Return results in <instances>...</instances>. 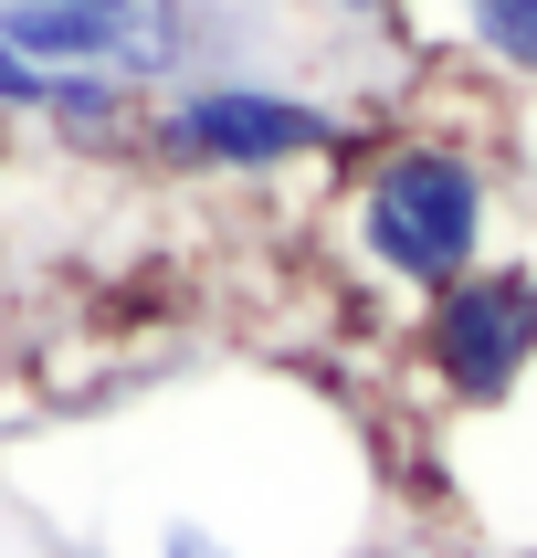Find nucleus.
I'll list each match as a JSON object with an SVG mask.
<instances>
[{
    "mask_svg": "<svg viewBox=\"0 0 537 558\" xmlns=\"http://www.w3.org/2000/svg\"><path fill=\"white\" fill-rule=\"evenodd\" d=\"M42 137H53L63 158H137V126H148V85H126V74H106V63H63V74H42Z\"/></svg>",
    "mask_w": 537,
    "mask_h": 558,
    "instance_id": "nucleus-5",
    "label": "nucleus"
},
{
    "mask_svg": "<svg viewBox=\"0 0 537 558\" xmlns=\"http://www.w3.org/2000/svg\"><path fill=\"white\" fill-rule=\"evenodd\" d=\"M42 117V63L22 43H0V126H32Z\"/></svg>",
    "mask_w": 537,
    "mask_h": 558,
    "instance_id": "nucleus-6",
    "label": "nucleus"
},
{
    "mask_svg": "<svg viewBox=\"0 0 537 558\" xmlns=\"http://www.w3.org/2000/svg\"><path fill=\"white\" fill-rule=\"evenodd\" d=\"M516 169L485 126L401 117L338 158V190L316 201V253L347 295L411 316L442 284L485 275L516 253Z\"/></svg>",
    "mask_w": 537,
    "mask_h": 558,
    "instance_id": "nucleus-1",
    "label": "nucleus"
},
{
    "mask_svg": "<svg viewBox=\"0 0 537 558\" xmlns=\"http://www.w3.org/2000/svg\"><path fill=\"white\" fill-rule=\"evenodd\" d=\"M401 11H411V0H316L327 32H379V43H401Z\"/></svg>",
    "mask_w": 537,
    "mask_h": 558,
    "instance_id": "nucleus-7",
    "label": "nucleus"
},
{
    "mask_svg": "<svg viewBox=\"0 0 537 558\" xmlns=\"http://www.w3.org/2000/svg\"><path fill=\"white\" fill-rule=\"evenodd\" d=\"M358 137L369 117L295 74H190L148 95L137 158H158L169 180H295V169H338Z\"/></svg>",
    "mask_w": 537,
    "mask_h": 558,
    "instance_id": "nucleus-2",
    "label": "nucleus"
},
{
    "mask_svg": "<svg viewBox=\"0 0 537 558\" xmlns=\"http://www.w3.org/2000/svg\"><path fill=\"white\" fill-rule=\"evenodd\" d=\"M401 369L453 422H496L537 379V253H505L485 275L442 284L432 306L401 316Z\"/></svg>",
    "mask_w": 537,
    "mask_h": 558,
    "instance_id": "nucleus-3",
    "label": "nucleus"
},
{
    "mask_svg": "<svg viewBox=\"0 0 537 558\" xmlns=\"http://www.w3.org/2000/svg\"><path fill=\"white\" fill-rule=\"evenodd\" d=\"M401 43L422 63H442L453 85L537 95V0H411Z\"/></svg>",
    "mask_w": 537,
    "mask_h": 558,
    "instance_id": "nucleus-4",
    "label": "nucleus"
},
{
    "mask_svg": "<svg viewBox=\"0 0 537 558\" xmlns=\"http://www.w3.org/2000/svg\"><path fill=\"white\" fill-rule=\"evenodd\" d=\"M516 411H527V433H537V379H527V401H516Z\"/></svg>",
    "mask_w": 537,
    "mask_h": 558,
    "instance_id": "nucleus-8",
    "label": "nucleus"
}]
</instances>
